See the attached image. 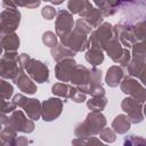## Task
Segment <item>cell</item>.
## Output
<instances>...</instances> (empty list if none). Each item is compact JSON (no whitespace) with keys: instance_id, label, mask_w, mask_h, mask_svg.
<instances>
[{"instance_id":"6da1fadb","label":"cell","mask_w":146,"mask_h":146,"mask_svg":"<svg viewBox=\"0 0 146 146\" xmlns=\"http://www.w3.org/2000/svg\"><path fill=\"white\" fill-rule=\"evenodd\" d=\"M106 127V117L102 112H90L83 122L75 127L74 133L78 138L91 137L99 135V132Z\"/></svg>"},{"instance_id":"7a4b0ae2","label":"cell","mask_w":146,"mask_h":146,"mask_svg":"<svg viewBox=\"0 0 146 146\" xmlns=\"http://www.w3.org/2000/svg\"><path fill=\"white\" fill-rule=\"evenodd\" d=\"M19 65H21V68L25 71L27 75L35 82L43 83L49 81V70L44 63L35 58H32L27 54H21Z\"/></svg>"},{"instance_id":"3957f363","label":"cell","mask_w":146,"mask_h":146,"mask_svg":"<svg viewBox=\"0 0 146 146\" xmlns=\"http://www.w3.org/2000/svg\"><path fill=\"white\" fill-rule=\"evenodd\" d=\"M92 27H90L82 18L75 21L74 29L68 36L67 47L75 52L84 51L89 48V38L88 34H91Z\"/></svg>"},{"instance_id":"277c9868","label":"cell","mask_w":146,"mask_h":146,"mask_svg":"<svg viewBox=\"0 0 146 146\" xmlns=\"http://www.w3.org/2000/svg\"><path fill=\"white\" fill-rule=\"evenodd\" d=\"M120 10L122 22L131 26L146 21V1H121Z\"/></svg>"},{"instance_id":"5b68a950","label":"cell","mask_w":146,"mask_h":146,"mask_svg":"<svg viewBox=\"0 0 146 146\" xmlns=\"http://www.w3.org/2000/svg\"><path fill=\"white\" fill-rule=\"evenodd\" d=\"M24 72L19 65V55L16 51L2 52L0 59V75L2 79L16 80V78Z\"/></svg>"},{"instance_id":"8992f818","label":"cell","mask_w":146,"mask_h":146,"mask_svg":"<svg viewBox=\"0 0 146 146\" xmlns=\"http://www.w3.org/2000/svg\"><path fill=\"white\" fill-rule=\"evenodd\" d=\"M74 25H75V22L73 19V15L68 10L66 9L58 10L56 15L55 27H56V35L59 38L62 44L67 47L68 36L72 33Z\"/></svg>"},{"instance_id":"52a82bcc","label":"cell","mask_w":146,"mask_h":146,"mask_svg":"<svg viewBox=\"0 0 146 146\" xmlns=\"http://www.w3.org/2000/svg\"><path fill=\"white\" fill-rule=\"evenodd\" d=\"M115 36L113 26L110 23H103L99 27L91 32L89 36V48L104 50L105 46L110 42L111 39Z\"/></svg>"},{"instance_id":"ba28073f","label":"cell","mask_w":146,"mask_h":146,"mask_svg":"<svg viewBox=\"0 0 146 146\" xmlns=\"http://www.w3.org/2000/svg\"><path fill=\"white\" fill-rule=\"evenodd\" d=\"M16 106L22 107L25 113L27 114V116L33 120V121H38L41 116V108H42V104L39 102V99L35 98H27L26 96L22 95V94H17L13 97L11 99Z\"/></svg>"},{"instance_id":"9c48e42d","label":"cell","mask_w":146,"mask_h":146,"mask_svg":"<svg viewBox=\"0 0 146 146\" xmlns=\"http://www.w3.org/2000/svg\"><path fill=\"white\" fill-rule=\"evenodd\" d=\"M21 23V13L16 8L3 9L0 15V33H13L17 30Z\"/></svg>"},{"instance_id":"30bf717a","label":"cell","mask_w":146,"mask_h":146,"mask_svg":"<svg viewBox=\"0 0 146 146\" xmlns=\"http://www.w3.org/2000/svg\"><path fill=\"white\" fill-rule=\"evenodd\" d=\"M120 88L122 90V92H124L125 95L130 96L131 98L138 100L139 103H144L146 102V88L144 86H141L136 79H133L132 76H124Z\"/></svg>"},{"instance_id":"8fae6325","label":"cell","mask_w":146,"mask_h":146,"mask_svg":"<svg viewBox=\"0 0 146 146\" xmlns=\"http://www.w3.org/2000/svg\"><path fill=\"white\" fill-rule=\"evenodd\" d=\"M51 91L54 95L58 97H63L64 99H72L75 103H82L87 99V95L81 92L76 87L64 83V82H58L55 83L51 87Z\"/></svg>"},{"instance_id":"7c38bea8","label":"cell","mask_w":146,"mask_h":146,"mask_svg":"<svg viewBox=\"0 0 146 146\" xmlns=\"http://www.w3.org/2000/svg\"><path fill=\"white\" fill-rule=\"evenodd\" d=\"M113 30H114L115 36L119 39V41L121 42V44L124 48H127V49L132 48L133 44L137 42L136 35L133 32V26L121 21L120 23H117L113 26Z\"/></svg>"},{"instance_id":"4fadbf2b","label":"cell","mask_w":146,"mask_h":146,"mask_svg":"<svg viewBox=\"0 0 146 146\" xmlns=\"http://www.w3.org/2000/svg\"><path fill=\"white\" fill-rule=\"evenodd\" d=\"M8 122L16 131L19 132L31 133L35 128L33 120H31L29 116H25V114L21 110L14 111L10 116H8Z\"/></svg>"},{"instance_id":"5bb4252c","label":"cell","mask_w":146,"mask_h":146,"mask_svg":"<svg viewBox=\"0 0 146 146\" xmlns=\"http://www.w3.org/2000/svg\"><path fill=\"white\" fill-rule=\"evenodd\" d=\"M63 111V100L52 97L42 102L41 116L46 122H51L59 117Z\"/></svg>"},{"instance_id":"9a60e30c","label":"cell","mask_w":146,"mask_h":146,"mask_svg":"<svg viewBox=\"0 0 146 146\" xmlns=\"http://www.w3.org/2000/svg\"><path fill=\"white\" fill-rule=\"evenodd\" d=\"M121 108L127 113V116L130 119L131 123H140L144 120V114H143V105L138 100L127 97L122 100L121 103Z\"/></svg>"},{"instance_id":"2e32d148","label":"cell","mask_w":146,"mask_h":146,"mask_svg":"<svg viewBox=\"0 0 146 146\" xmlns=\"http://www.w3.org/2000/svg\"><path fill=\"white\" fill-rule=\"evenodd\" d=\"M80 17L90 26V27H99L102 24H103V15L102 13L99 11L98 8L94 7V3L91 2H87L84 9L79 14Z\"/></svg>"},{"instance_id":"e0dca14e","label":"cell","mask_w":146,"mask_h":146,"mask_svg":"<svg viewBox=\"0 0 146 146\" xmlns=\"http://www.w3.org/2000/svg\"><path fill=\"white\" fill-rule=\"evenodd\" d=\"M76 65L75 60L73 58H68V59H64L59 63L56 64L55 66V75L56 78L66 83V82H70V75L72 73V70L74 68V66Z\"/></svg>"},{"instance_id":"ac0fdd59","label":"cell","mask_w":146,"mask_h":146,"mask_svg":"<svg viewBox=\"0 0 146 146\" xmlns=\"http://www.w3.org/2000/svg\"><path fill=\"white\" fill-rule=\"evenodd\" d=\"M127 71L129 76H136L146 87V62H138L131 58L130 63L127 65Z\"/></svg>"},{"instance_id":"d6986e66","label":"cell","mask_w":146,"mask_h":146,"mask_svg":"<svg viewBox=\"0 0 146 146\" xmlns=\"http://www.w3.org/2000/svg\"><path fill=\"white\" fill-rule=\"evenodd\" d=\"M123 78H124L123 68L121 66L113 65L107 70V73H106V76H105V82L108 87L115 88L119 84H121Z\"/></svg>"},{"instance_id":"ffe728a7","label":"cell","mask_w":146,"mask_h":146,"mask_svg":"<svg viewBox=\"0 0 146 146\" xmlns=\"http://www.w3.org/2000/svg\"><path fill=\"white\" fill-rule=\"evenodd\" d=\"M14 82L17 84L18 89L24 94L33 95L36 92V86L34 84L32 79L24 72H21V74L16 78V80H14Z\"/></svg>"},{"instance_id":"44dd1931","label":"cell","mask_w":146,"mask_h":146,"mask_svg":"<svg viewBox=\"0 0 146 146\" xmlns=\"http://www.w3.org/2000/svg\"><path fill=\"white\" fill-rule=\"evenodd\" d=\"M94 5L99 9V11L102 13V15L104 17H108L112 16L114 14H116L120 10V5L121 1H95Z\"/></svg>"},{"instance_id":"7402d4cb","label":"cell","mask_w":146,"mask_h":146,"mask_svg":"<svg viewBox=\"0 0 146 146\" xmlns=\"http://www.w3.org/2000/svg\"><path fill=\"white\" fill-rule=\"evenodd\" d=\"M50 52H51V56H52V58L55 59V62H57V63H59V62H62V60H64V59H68V58H74V56H75V51H73L72 49H70L68 47H66V46H64V44H62V43H58L55 48H52L51 50H50Z\"/></svg>"},{"instance_id":"603a6c76","label":"cell","mask_w":146,"mask_h":146,"mask_svg":"<svg viewBox=\"0 0 146 146\" xmlns=\"http://www.w3.org/2000/svg\"><path fill=\"white\" fill-rule=\"evenodd\" d=\"M1 46H2V51H16L19 47V38L18 35L13 32V33H7L1 35Z\"/></svg>"},{"instance_id":"cb8c5ba5","label":"cell","mask_w":146,"mask_h":146,"mask_svg":"<svg viewBox=\"0 0 146 146\" xmlns=\"http://www.w3.org/2000/svg\"><path fill=\"white\" fill-rule=\"evenodd\" d=\"M131 127V121L130 119L124 115V114H119L115 116V119L113 120L112 122V128L113 130L115 131V133H119V135H124L129 131Z\"/></svg>"},{"instance_id":"d4e9b609","label":"cell","mask_w":146,"mask_h":146,"mask_svg":"<svg viewBox=\"0 0 146 146\" xmlns=\"http://www.w3.org/2000/svg\"><path fill=\"white\" fill-rule=\"evenodd\" d=\"M84 58L86 60L91 64L94 67L97 66V65H100L103 62H104V54L102 50H98V49H92V48H89L84 55Z\"/></svg>"},{"instance_id":"484cf974","label":"cell","mask_w":146,"mask_h":146,"mask_svg":"<svg viewBox=\"0 0 146 146\" xmlns=\"http://www.w3.org/2000/svg\"><path fill=\"white\" fill-rule=\"evenodd\" d=\"M106 105H107V98L105 96L91 97L87 102V107L91 110V112H102Z\"/></svg>"},{"instance_id":"4316f807","label":"cell","mask_w":146,"mask_h":146,"mask_svg":"<svg viewBox=\"0 0 146 146\" xmlns=\"http://www.w3.org/2000/svg\"><path fill=\"white\" fill-rule=\"evenodd\" d=\"M73 146H108L103 144L98 138L96 137H86V138H74L72 140Z\"/></svg>"},{"instance_id":"83f0119b","label":"cell","mask_w":146,"mask_h":146,"mask_svg":"<svg viewBox=\"0 0 146 146\" xmlns=\"http://www.w3.org/2000/svg\"><path fill=\"white\" fill-rule=\"evenodd\" d=\"M131 58L138 62H146V44L141 42H136L132 47Z\"/></svg>"},{"instance_id":"f1b7e54d","label":"cell","mask_w":146,"mask_h":146,"mask_svg":"<svg viewBox=\"0 0 146 146\" xmlns=\"http://www.w3.org/2000/svg\"><path fill=\"white\" fill-rule=\"evenodd\" d=\"M123 146H146V139L137 135H128L123 138Z\"/></svg>"},{"instance_id":"f546056e","label":"cell","mask_w":146,"mask_h":146,"mask_svg":"<svg viewBox=\"0 0 146 146\" xmlns=\"http://www.w3.org/2000/svg\"><path fill=\"white\" fill-rule=\"evenodd\" d=\"M133 32L137 39V42L146 44V21L140 22L133 26Z\"/></svg>"},{"instance_id":"4dcf8cb0","label":"cell","mask_w":146,"mask_h":146,"mask_svg":"<svg viewBox=\"0 0 146 146\" xmlns=\"http://www.w3.org/2000/svg\"><path fill=\"white\" fill-rule=\"evenodd\" d=\"M0 94H1V100H9L10 97L14 94V87L6 80L0 81Z\"/></svg>"},{"instance_id":"1f68e13d","label":"cell","mask_w":146,"mask_h":146,"mask_svg":"<svg viewBox=\"0 0 146 146\" xmlns=\"http://www.w3.org/2000/svg\"><path fill=\"white\" fill-rule=\"evenodd\" d=\"M87 2H88L87 0H71V1L67 2V9L72 15L73 14L79 15L84 9Z\"/></svg>"},{"instance_id":"d6a6232c","label":"cell","mask_w":146,"mask_h":146,"mask_svg":"<svg viewBox=\"0 0 146 146\" xmlns=\"http://www.w3.org/2000/svg\"><path fill=\"white\" fill-rule=\"evenodd\" d=\"M42 42L47 47L52 49V48H55L58 44L57 43V35L54 32H51V31H47V32H44L42 34Z\"/></svg>"},{"instance_id":"836d02e7","label":"cell","mask_w":146,"mask_h":146,"mask_svg":"<svg viewBox=\"0 0 146 146\" xmlns=\"http://www.w3.org/2000/svg\"><path fill=\"white\" fill-rule=\"evenodd\" d=\"M99 138L106 143H114L115 139H116V135H115V131L111 128H104L100 132H99Z\"/></svg>"},{"instance_id":"e575fe53","label":"cell","mask_w":146,"mask_h":146,"mask_svg":"<svg viewBox=\"0 0 146 146\" xmlns=\"http://www.w3.org/2000/svg\"><path fill=\"white\" fill-rule=\"evenodd\" d=\"M16 105L13 100H2L1 104V114H7V113H13L16 111Z\"/></svg>"},{"instance_id":"d590c367","label":"cell","mask_w":146,"mask_h":146,"mask_svg":"<svg viewBox=\"0 0 146 146\" xmlns=\"http://www.w3.org/2000/svg\"><path fill=\"white\" fill-rule=\"evenodd\" d=\"M41 15H42L43 18H46V19H52V18L55 17V15H57V14H56V9H55L54 7H51V6H46V7H43L42 10H41Z\"/></svg>"},{"instance_id":"8d00e7d4","label":"cell","mask_w":146,"mask_h":146,"mask_svg":"<svg viewBox=\"0 0 146 146\" xmlns=\"http://www.w3.org/2000/svg\"><path fill=\"white\" fill-rule=\"evenodd\" d=\"M16 6L21 7H27V8H35L40 5V1H17L15 2Z\"/></svg>"},{"instance_id":"74e56055","label":"cell","mask_w":146,"mask_h":146,"mask_svg":"<svg viewBox=\"0 0 146 146\" xmlns=\"http://www.w3.org/2000/svg\"><path fill=\"white\" fill-rule=\"evenodd\" d=\"M32 140H30L27 137H24V136H18L16 138V143H15V146H29V144H31Z\"/></svg>"},{"instance_id":"f35d334b","label":"cell","mask_w":146,"mask_h":146,"mask_svg":"<svg viewBox=\"0 0 146 146\" xmlns=\"http://www.w3.org/2000/svg\"><path fill=\"white\" fill-rule=\"evenodd\" d=\"M146 110V104H145V106H144V108H143V111H145Z\"/></svg>"},{"instance_id":"ab89813d","label":"cell","mask_w":146,"mask_h":146,"mask_svg":"<svg viewBox=\"0 0 146 146\" xmlns=\"http://www.w3.org/2000/svg\"><path fill=\"white\" fill-rule=\"evenodd\" d=\"M144 114H145V115H146V110H145V111H144Z\"/></svg>"},{"instance_id":"60d3db41","label":"cell","mask_w":146,"mask_h":146,"mask_svg":"<svg viewBox=\"0 0 146 146\" xmlns=\"http://www.w3.org/2000/svg\"><path fill=\"white\" fill-rule=\"evenodd\" d=\"M1 146H7V145H3V144H1Z\"/></svg>"}]
</instances>
